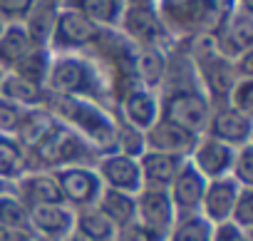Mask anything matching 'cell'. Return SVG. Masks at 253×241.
<instances>
[{
    "label": "cell",
    "instance_id": "obj_1",
    "mask_svg": "<svg viewBox=\"0 0 253 241\" xmlns=\"http://www.w3.org/2000/svg\"><path fill=\"white\" fill-rule=\"evenodd\" d=\"M159 90V119L171 122L196 137H204L211 117V102L199 85L189 52H176L174 57H167V72Z\"/></svg>",
    "mask_w": 253,
    "mask_h": 241
},
{
    "label": "cell",
    "instance_id": "obj_2",
    "mask_svg": "<svg viewBox=\"0 0 253 241\" xmlns=\"http://www.w3.org/2000/svg\"><path fill=\"white\" fill-rule=\"evenodd\" d=\"M45 107L55 114L57 122L77 132L97 152V157L112 154L117 149V119L102 104L82 97H62L47 92Z\"/></svg>",
    "mask_w": 253,
    "mask_h": 241
},
{
    "label": "cell",
    "instance_id": "obj_3",
    "mask_svg": "<svg viewBox=\"0 0 253 241\" xmlns=\"http://www.w3.org/2000/svg\"><path fill=\"white\" fill-rule=\"evenodd\" d=\"M233 0H154L157 18L169 40L191 43L213 35Z\"/></svg>",
    "mask_w": 253,
    "mask_h": 241
},
{
    "label": "cell",
    "instance_id": "obj_4",
    "mask_svg": "<svg viewBox=\"0 0 253 241\" xmlns=\"http://www.w3.org/2000/svg\"><path fill=\"white\" fill-rule=\"evenodd\" d=\"M45 90L50 95L92 99L97 104H104L109 99L107 80H104L102 70L97 67V62H92V60H87L77 52L52 55L47 80H45Z\"/></svg>",
    "mask_w": 253,
    "mask_h": 241
},
{
    "label": "cell",
    "instance_id": "obj_5",
    "mask_svg": "<svg viewBox=\"0 0 253 241\" xmlns=\"http://www.w3.org/2000/svg\"><path fill=\"white\" fill-rule=\"evenodd\" d=\"M25 157H28V172H33V167L40 172L47 169L55 172L65 167H89L97 162V152L62 122H55L47 137L35 149L25 152Z\"/></svg>",
    "mask_w": 253,
    "mask_h": 241
},
{
    "label": "cell",
    "instance_id": "obj_6",
    "mask_svg": "<svg viewBox=\"0 0 253 241\" xmlns=\"http://www.w3.org/2000/svg\"><path fill=\"white\" fill-rule=\"evenodd\" d=\"M184 45H189V60L199 77V85L204 87V92L211 102V109L226 107V99H228L233 85L238 82L233 62L226 60L213 48L211 38H199V40H191Z\"/></svg>",
    "mask_w": 253,
    "mask_h": 241
},
{
    "label": "cell",
    "instance_id": "obj_7",
    "mask_svg": "<svg viewBox=\"0 0 253 241\" xmlns=\"http://www.w3.org/2000/svg\"><path fill=\"white\" fill-rule=\"evenodd\" d=\"M104 28L94 25L92 20L82 18L75 10L67 8H57L55 20H52V30L47 38V48L52 55H67V52H77L84 48H92Z\"/></svg>",
    "mask_w": 253,
    "mask_h": 241
},
{
    "label": "cell",
    "instance_id": "obj_8",
    "mask_svg": "<svg viewBox=\"0 0 253 241\" xmlns=\"http://www.w3.org/2000/svg\"><path fill=\"white\" fill-rule=\"evenodd\" d=\"M117 28L122 30V38H126L134 48H149V45L162 48L164 40H169L157 18L154 0H149V3H126Z\"/></svg>",
    "mask_w": 253,
    "mask_h": 241
},
{
    "label": "cell",
    "instance_id": "obj_9",
    "mask_svg": "<svg viewBox=\"0 0 253 241\" xmlns=\"http://www.w3.org/2000/svg\"><path fill=\"white\" fill-rule=\"evenodd\" d=\"M209 38H211L213 48L226 60L233 62L238 55L253 50V13H246V10L231 5V10L223 18V23Z\"/></svg>",
    "mask_w": 253,
    "mask_h": 241
},
{
    "label": "cell",
    "instance_id": "obj_10",
    "mask_svg": "<svg viewBox=\"0 0 253 241\" xmlns=\"http://www.w3.org/2000/svg\"><path fill=\"white\" fill-rule=\"evenodd\" d=\"M134 199H137V224H142L147 231H152L159 241H167V236L176 221V211H174L169 192L142 187Z\"/></svg>",
    "mask_w": 253,
    "mask_h": 241
},
{
    "label": "cell",
    "instance_id": "obj_11",
    "mask_svg": "<svg viewBox=\"0 0 253 241\" xmlns=\"http://www.w3.org/2000/svg\"><path fill=\"white\" fill-rule=\"evenodd\" d=\"M50 174L55 177L65 204L75 206V209L94 206L104 189L94 167H65V169H55Z\"/></svg>",
    "mask_w": 253,
    "mask_h": 241
},
{
    "label": "cell",
    "instance_id": "obj_12",
    "mask_svg": "<svg viewBox=\"0 0 253 241\" xmlns=\"http://www.w3.org/2000/svg\"><path fill=\"white\" fill-rule=\"evenodd\" d=\"M94 172H97L102 187H107V189H117V192H124V194L137 196L139 189L144 187V182H142V169H139V159L124 157V154H119V152L97 157Z\"/></svg>",
    "mask_w": 253,
    "mask_h": 241
},
{
    "label": "cell",
    "instance_id": "obj_13",
    "mask_svg": "<svg viewBox=\"0 0 253 241\" xmlns=\"http://www.w3.org/2000/svg\"><path fill=\"white\" fill-rule=\"evenodd\" d=\"M30 234L42 241H65L75 231V211L67 204H42L28 209Z\"/></svg>",
    "mask_w": 253,
    "mask_h": 241
},
{
    "label": "cell",
    "instance_id": "obj_14",
    "mask_svg": "<svg viewBox=\"0 0 253 241\" xmlns=\"http://www.w3.org/2000/svg\"><path fill=\"white\" fill-rule=\"evenodd\" d=\"M251 132H253V117H246V114H241V112H236L226 104V107L211 109V117H209V125H206L204 135L238 149L243 145H251Z\"/></svg>",
    "mask_w": 253,
    "mask_h": 241
},
{
    "label": "cell",
    "instance_id": "obj_15",
    "mask_svg": "<svg viewBox=\"0 0 253 241\" xmlns=\"http://www.w3.org/2000/svg\"><path fill=\"white\" fill-rule=\"evenodd\" d=\"M233 157H236V149L218 142V140H211V137H199L189 162L194 164V169L206 179H221V177H231V167H233Z\"/></svg>",
    "mask_w": 253,
    "mask_h": 241
},
{
    "label": "cell",
    "instance_id": "obj_16",
    "mask_svg": "<svg viewBox=\"0 0 253 241\" xmlns=\"http://www.w3.org/2000/svg\"><path fill=\"white\" fill-rule=\"evenodd\" d=\"M169 196H171V204H174V211H176V219L179 216H189V214H199L201 209V199H204V192H206V179L194 169V164L186 159L179 169V174L174 177V182L169 184Z\"/></svg>",
    "mask_w": 253,
    "mask_h": 241
},
{
    "label": "cell",
    "instance_id": "obj_17",
    "mask_svg": "<svg viewBox=\"0 0 253 241\" xmlns=\"http://www.w3.org/2000/svg\"><path fill=\"white\" fill-rule=\"evenodd\" d=\"M199 137L171 125V122H164V119H157V122L144 132V152H164V154H176V157H184L189 159L194 147H196Z\"/></svg>",
    "mask_w": 253,
    "mask_h": 241
},
{
    "label": "cell",
    "instance_id": "obj_18",
    "mask_svg": "<svg viewBox=\"0 0 253 241\" xmlns=\"http://www.w3.org/2000/svg\"><path fill=\"white\" fill-rule=\"evenodd\" d=\"M238 192H241V184H238L233 177H221V179L206 182V192H204L199 214H201L211 226H218V224L228 221Z\"/></svg>",
    "mask_w": 253,
    "mask_h": 241
},
{
    "label": "cell",
    "instance_id": "obj_19",
    "mask_svg": "<svg viewBox=\"0 0 253 241\" xmlns=\"http://www.w3.org/2000/svg\"><path fill=\"white\" fill-rule=\"evenodd\" d=\"M117 107H119V119H124L126 125H132L139 132H147L159 119V95L144 87L129 90Z\"/></svg>",
    "mask_w": 253,
    "mask_h": 241
},
{
    "label": "cell",
    "instance_id": "obj_20",
    "mask_svg": "<svg viewBox=\"0 0 253 241\" xmlns=\"http://www.w3.org/2000/svg\"><path fill=\"white\" fill-rule=\"evenodd\" d=\"M15 189H18L15 196L25 204V209L42 204H65L62 192L50 172H28L15 182Z\"/></svg>",
    "mask_w": 253,
    "mask_h": 241
},
{
    "label": "cell",
    "instance_id": "obj_21",
    "mask_svg": "<svg viewBox=\"0 0 253 241\" xmlns=\"http://www.w3.org/2000/svg\"><path fill=\"white\" fill-rule=\"evenodd\" d=\"M186 159L176 154H164V152H144L139 157V169H142V182L144 187L152 189H169L174 177L179 174L181 164Z\"/></svg>",
    "mask_w": 253,
    "mask_h": 241
},
{
    "label": "cell",
    "instance_id": "obj_22",
    "mask_svg": "<svg viewBox=\"0 0 253 241\" xmlns=\"http://www.w3.org/2000/svg\"><path fill=\"white\" fill-rule=\"evenodd\" d=\"M126 0H60V8L75 10L104 30H114L124 13Z\"/></svg>",
    "mask_w": 253,
    "mask_h": 241
},
{
    "label": "cell",
    "instance_id": "obj_23",
    "mask_svg": "<svg viewBox=\"0 0 253 241\" xmlns=\"http://www.w3.org/2000/svg\"><path fill=\"white\" fill-rule=\"evenodd\" d=\"M55 122H57V119H55V114L47 107H30V109H25V114L20 119V125H18L13 140L25 152H30V149H35L47 137V132L55 127Z\"/></svg>",
    "mask_w": 253,
    "mask_h": 241
},
{
    "label": "cell",
    "instance_id": "obj_24",
    "mask_svg": "<svg viewBox=\"0 0 253 241\" xmlns=\"http://www.w3.org/2000/svg\"><path fill=\"white\" fill-rule=\"evenodd\" d=\"M167 52L164 48L149 45V48H134V75L137 82L144 90L157 92L162 87L164 72H167Z\"/></svg>",
    "mask_w": 253,
    "mask_h": 241
},
{
    "label": "cell",
    "instance_id": "obj_25",
    "mask_svg": "<svg viewBox=\"0 0 253 241\" xmlns=\"http://www.w3.org/2000/svg\"><path fill=\"white\" fill-rule=\"evenodd\" d=\"M94 206L114 229H122L126 224L137 221V199L132 194H124V192L104 187Z\"/></svg>",
    "mask_w": 253,
    "mask_h": 241
},
{
    "label": "cell",
    "instance_id": "obj_26",
    "mask_svg": "<svg viewBox=\"0 0 253 241\" xmlns=\"http://www.w3.org/2000/svg\"><path fill=\"white\" fill-rule=\"evenodd\" d=\"M0 97L20 107H45L47 104L45 87L33 85L13 72H3V77H0Z\"/></svg>",
    "mask_w": 253,
    "mask_h": 241
},
{
    "label": "cell",
    "instance_id": "obj_27",
    "mask_svg": "<svg viewBox=\"0 0 253 241\" xmlns=\"http://www.w3.org/2000/svg\"><path fill=\"white\" fill-rule=\"evenodd\" d=\"M35 43L30 40L25 25H5L0 35V72H13V67L23 60V55L33 48Z\"/></svg>",
    "mask_w": 253,
    "mask_h": 241
},
{
    "label": "cell",
    "instance_id": "obj_28",
    "mask_svg": "<svg viewBox=\"0 0 253 241\" xmlns=\"http://www.w3.org/2000/svg\"><path fill=\"white\" fill-rule=\"evenodd\" d=\"M75 234L82 241H114L117 229L97 211V206H87L75 214Z\"/></svg>",
    "mask_w": 253,
    "mask_h": 241
},
{
    "label": "cell",
    "instance_id": "obj_29",
    "mask_svg": "<svg viewBox=\"0 0 253 241\" xmlns=\"http://www.w3.org/2000/svg\"><path fill=\"white\" fill-rule=\"evenodd\" d=\"M50 62H52V52L47 45H33L23 60L13 67V75L33 82V85H40L45 87V80H47V70H50Z\"/></svg>",
    "mask_w": 253,
    "mask_h": 241
},
{
    "label": "cell",
    "instance_id": "obj_30",
    "mask_svg": "<svg viewBox=\"0 0 253 241\" xmlns=\"http://www.w3.org/2000/svg\"><path fill=\"white\" fill-rule=\"evenodd\" d=\"M28 174L25 149L13 137H0V177L8 182H18Z\"/></svg>",
    "mask_w": 253,
    "mask_h": 241
},
{
    "label": "cell",
    "instance_id": "obj_31",
    "mask_svg": "<svg viewBox=\"0 0 253 241\" xmlns=\"http://www.w3.org/2000/svg\"><path fill=\"white\" fill-rule=\"evenodd\" d=\"M213 226L201 214L179 216L167 236V241H211Z\"/></svg>",
    "mask_w": 253,
    "mask_h": 241
},
{
    "label": "cell",
    "instance_id": "obj_32",
    "mask_svg": "<svg viewBox=\"0 0 253 241\" xmlns=\"http://www.w3.org/2000/svg\"><path fill=\"white\" fill-rule=\"evenodd\" d=\"M0 226H8L23 234H30L28 209L18 196H3L0 199Z\"/></svg>",
    "mask_w": 253,
    "mask_h": 241
},
{
    "label": "cell",
    "instance_id": "obj_33",
    "mask_svg": "<svg viewBox=\"0 0 253 241\" xmlns=\"http://www.w3.org/2000/svg\"><path fill=\"white\" fill-rule=\"evenodd\" d=\"M114 152L139 159L144 154V132L126 125L124 119H117V149Z\"/></svg>",
    "mask_w": 253,
    "mask_h": 241
},
{
    "label": "cell",
    "instance_id": "obj_34",
    "mask_svg": "<svg viewBox=\"0 0 253 241\" xmlns=\"http://www.w3.org/2000/svg\"><path fill=\"white\" fill-rule=\"evenodd\" d=\"M228 221L236 224L243 231H251L253 229V189L251 187H241V192L236 196V204L231 209V219Z\"/></svg>",
    "mask_w": 253,
    "mask_h": 241
},
{
    "label": "cell",
    "instance_id": "obj_35",
    "mask_svg": "<svg viewBox=\"0 0 253 241\" xmlns=\"http://www.w3.org/2000/svg\"><path fill=\"white\" fill-rule=\"evenodd\" d=\"M35 5H38V0H0V20L8 25L13 23L25 25Z\"/></svg>",
    "mask_w": 253,
    "mask_h": 241
},
{
    "label": "cell",
    "instance_id": "obj_36",
    "mask_svg": "<svg viewBox=\"0 0 253 241\" xmlns=\"http://www.w3.org/2000/svg\"><path fill=\"white\" fill-rule=\"evenodd\" d=\"M231 177L241 184V187H251L253 189V147L243 145L236 149L233 157V167H231Z\"/></svg>",
    "mask_w": 253,
    "mask_h": 241
},
{
    "label": "cell",
    "instance_id": "obj_37",
    "mask_svg": "<svg viewBox=\"0 0 253 241\" xmlns=\"http://www.w3.org/2000/svg\"><path fill=\"white\" fill-rule=\"evenodd\" d=\"M226 104L246 117H253V80H238L233 85Z\"/></svg>",
    "mask_w": 253,
    "mask_h": 241
},
{
    "label": "cell",
    "instance_id": "obj_38",
    "mask_svg": "<svg viewBox=\"0 0 253 241\" xmlns=\"http://www.w3.org/2000/svg\"><path fill=\"white\" fill-rule=\"evenodd\" d=\"M25 109H30V107H20V104H13L0 97V137H15V130L20 125Z\"/></svg>",
    "mask_w": 253,
    "mask_h": 241
},
{
    "label": "cell",
    "instance_id": "obj_39",
    "mask_svg": "<svg viewBox=\"0 0 253 241\" xmlns=\"http://www.w3.org/2000/svg\"><path fill=\"white\" fill-rule=\"evenodd\" d=\"M211 241H251V231H243V229H238L236 224L223 221V224L213 226Z\"/></svg>",
    "mask_w": 253,
    "mask_h": 241
},
{
    "label": "cell",
    "instance_id": "obj_40",
    "mask_svg": "<svg viewBox=\"0 0 253 241\" xmlns=\"http://www.w3.org/2000/svg\"><path fill=\"white\" fill-rule=\"evenodd\" d=\"M114 241H159V239H157L152 231H147L142 224L132 221V224H126V226L117 229Z\"/></svg>",
    "mask_w": 253,
    "mask_h": 241
},
{
    "label": "cell",
    "instance_id": "obj_41",
    "mask_svg": "<svg viewBox=\"0 0 253 241\" xmlns=\"http://www.w3.org/2000/svg\"><path fill=\"white\" fill-rule=\"evenodd\" d=\"M233 70H236V77L238 80H253V50L238 55L233 60Z\"/></svg>",
    "mask_w": 253,
    "mask_h": 241
},
{
    "label": "cell",
    "instance_id": "obj_42",
    "mask_svg": "<svg viewBox=\"0 0 253 241\" xmlns=\"http://www.w3.org/2000/svg\"><path fill=\"white\" fill-rule=\"evenodd\" d=\"M15 194H18L15 182H8V179L0 177V199H3V196H15Z\"/></svg>",
    "mask_w": 253,
    "mask_h": 241
},
{
    "label": "cell",
    "instance_id": "obj_43",
    "mask_svg": "<svg viewBox=\"0 0 253 241\" xmlns=\"http://www.w3.org/2000/svg\"><path fill=\"white\" fill-rule=\"evenodd\" d=\"M233 8H241L246 13H253V0H233Z\"/></svg>",
    "mask_w": 253,
    "mask_h": 241
},
{
    "label": "cell",
    "instance_id": "obj_44",
    "mask_svg": "<svg viewBox=\"0 0 253 241\" xmlns=\"http://www.w3.org/2000/svg\"><path fill=\"white\" fill-rule=\"evenodd\" d=\"M65 241H82V239H80V236H77V234H75V231H72V234H70V236H67V239H65Z\"/></svg>",
    "mask_w": 253,
    "mask_h": 241
},
{
    "label": "cell",
    "instance_id": "obj_45",
    "mask_svg": "<svg viewBox=\"0 0 253 241\" xmlns=\"http://www.w3.org/2000/svg\"><path fill=\"white\" fill-rule=\"evenodd\" d=\"M5 25H8V23H3V20H0V35H3V30H5Z\"/></svg>",
    "mask_w": 253,
    "mask_h": 241
},
{
    "label": "cell",
    "instance_id": "obj_46",
    "mask_svg": "<svg viewBox=\"0 0 253 241\" xmlns=\"http://www.w3.org/2000/svg\"><path fill=\"white\" fill-rule=\"evenodd\" d=\"M0 77H3V72H0Z\"/></svg>",
    "mask_w": 253,
    "mask_h": 241
},
{
    "label": "cell",
    "instance_id": "obj_47",
    "mask_svg": "<svg viewBox=\"0 0 253 241\" xmlns=\"http://www.w3.org/2000/svg\"><path fill=\"white\" fill-rule=\"evenodd\" d=\"M30 239H33V236H30Z\"/></svg>",
    "mask_w": 253,
    "mask_h": 241
}]
</instances>
